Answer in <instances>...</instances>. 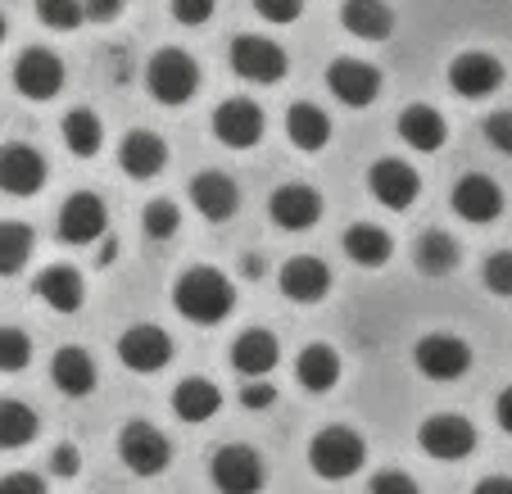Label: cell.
<instances>
[{"instance_id":"obj_1","label":"cell","mask_w":512,"mask_h":494,"mask_svg":"<svg viewBox=\"0 0 512 494\" xmlns=\"http://www.w3.org/2000/svg\"><path fill=\"white\" fill-rule=\"evenodd\" d=\"M173 304L195 327H218L236 309V286L218 268H191L173 281Z\"/></svg>"},{"instance_id":"obj_2","label":"cell","mask_w":512,"mask_h":494,"mask_svg":"<svg viewBox=\"0 0 512 494\" xmlns=\"http://www.w3.org/2000/svg\"><path fill=\"white\" fill-rule=\"evenodd\" d=\"M145 91L168 109L191 105L195 91H200V64H195L186 50L164 46L159 55H150V64H145Z\"/></svg>"},{"instance_id":"obj_3","label":"cell","mask_w":512,"mask_h":494,"mask_svg":"<svg viewBox=\"0 0 512 494\" xmlns=\"http://www.w3.org/2000/svg\"><path fill=\"white\" fill-rule=\"evenodd\" d=\"M363 458H368V445L349 427H322L309 440V467L322 481H349V476H358L363 472Z\"/></svg>"},{"instance_id":"obj_4","label":"cell","mask_w":512,"mask_h":494,"mask_svg":"<svg viewBox=\"0 0 512 494\" xmlns=\"http://www.w3.org/2000/svg\"><path fill=\"white\" fill-rule=\"evenodd\" d=\"M227 59H232L236 78L250 82V87H277L290 68L286 50H281L272 37H254V32H241V37L232 41V55Z\"/></svg>"},{"instance_id":"obj_5","label":"cell","mask_w":512,"mask_h":494,"mask_svg":"<svg viewBox=\"0 0 512 494\" xmlns=\"http://www.w3.org/2000/svg\"><path fill=\"white\" fill-rule=\"evenodd\" d=\"M413 368L426 381H458L472 372V345L463 336H454V331H431V336L417 340Z\"/></svg>"},{"instance_id":"obj_6","label":"cell","mask_w":512,"mask_h":494,"mask_svg":"<svg viewBox=\"0 0 512 494\" xmlns=\"http://www.w3.org/2000/svg\"><path fill=\"white\" fill-rule=\"evenodd\" d=\"M118 458L132 476H159L173 463V445L155 422H127L123 436H118Z\"/></svg>"},{"instance_id":"obj_7","label":"cell","mask_w":512,"mask_h":494,"mask_svg":"<svg viewBox=\"0 0 512 494\" xmlns=\"http://www.w3.org/2000/svg\"><path fill=\"white\" fill-rule=\"evenodd\" d=\"M118 363L127 372H141V377L164 372L173 363V336L164 327H155V322H136V327H127L118 336Z\"/></svg>"},{"instance_id":"obj_8","label":"cell","mask_w":512,"mask_h":494,"mask_svg":"<svg viewBox=\"0 0 512 494\" xmlns=\"http://www.w3.org/2000/svg\"><path fill=\"white\" fill-rule=\"evenodd\" d=\"M417 445L426 458H440V463H463L476 449V427L458 413H431L417 427Z\"/></svg>"},{"instance_id":"obj_9","label":"cell","mask_w":512,"mask_h":494,"mask_svg":"<svg viewBox=\"0 0 512 494\" xmlns=\"http://www.w3.org/2000/svg\"><path fill=\"white\" fill-rule=\"evenodd\" d=\"M209 476L218 485V494H259L268 472H263V458L250 445H223L209 458Z\"/></svg>"},{"instance_id":"obj_10","label":"cell","mask_w":512,"mask_h":494,"mask_svg":"<svg viewBox=\"0 0 512 494\" xmlns=\"http://www.w3.org/2000/svg\"><path fill=\"white\" fill-rule=\"evenodd\" d=\"M503 78L508 73H503L499 55H490V50H463L449 64V91L463 100H490L503 87Z\"/></svg>"},{"instance_id":"obj_11","label":"cell","mask_w":512,"mask_h":494,"mask_svg":"<svg viewBox=\"0 0 512 494\" xmlns=\"http://www.w3.org/2000/svg\"><path fill=\"white\" fill-rule=\"evenodd\" d=\"M503 204H508V195H503V186L494 182L490 173H463V177H458V186H454V214L463 218V223H472V227L499 223Z\"/></svg>"},{"instance_id":"obj_12","label":"cell","mask_w":512,"mask_h":494,"mask_svg":"<svg viewBox=\"0 0 512 494\" xmlns=\"http://www.w3.org/2000/svg\"><path fill=\"white\" fill-rule=\"evenodd\" d=\"M14 87L28 100H55L64 91V59L55 50L28 46L19 55V64H14Z\"/></svg>"},{"instance_id":"obj_13","label":"cell","mask_w":512,"mask_h":494,"mask_svg":"<svg viewBox=\"0 0 512 494\" xmlns=\"http://www.w3.org/2000/svg\"><path fill=\"white\" fill-rule=\"evenodd\" d=\"M368 191L377 204L404 214V209H413L417 195H422V177H417V168L404 164V159H377L368 173Z\"/></svg>"},{"instance_id":"obj_14","label":"cell","mask_w":512,"mask_h":494,"mask_svg":"<svg viewBox=\"0 0 512 494\" xmlns=\"http://www.w3.org/2000/svg\"><path fill=\"white\" fill-rule=\"evenodd\" d=\"M55 227H59V241H64V245H91V241H100V236H105L109 209H105V200H100V195L78 191V195H68V200H64Z\"/></svg>"},{"instance_id":"obj_15","label":"cell","mask_w":512,"mask_h":494,"mask_svg":"<svg viewBox=\"0 0 512 494\" xmlns=\"http://www.w3.org/2000/svg\"><path fill=\"white\" fill-rule=\"evenodd\" d=\"M46 155L23 141H10V146H0V191L23 200V195H37L46 186Z\"/></svg>"},{"instance_id":"obj_16","label":"cell","mask_w":512,"mask_h":494,"mask_svg":"<svg viewBox=\"0 0 512 494\" xmlns=\"http://www.w3.org/2000/svg\"><path fill=\"white\" fill-rule=\"evenodd\" d=\"M213 136L227 150H254L263 141V109L245 96L223 100V105L213 109Z\"/></svg>"},{"instance_id":"obj_17","label":"cell","mask_w":512,"mask_h":494,"mask_svg":"<svg viewBox=\"0 0 512 494\" xmlns=\"http://www.w3.org/2000/svg\"><path fill=\"white\" fill-rule=\"evenodd\" d=\"M268 214L281 232H313V227L322 223V195L304 182L277 186L268 200Z\"/></svg>"},{"instance_id":"obj_18","label":"cell","mask_w":512,"mask_h":494,"mask_svg":"<svg viewBox=\"0 0 512 494\" xmlns=\"http://www.w3.org/2000/svg\"><path fill=\"white\" fill-rule=\"evenodd\" d=\"M327 91L349 109H368L381 96V68L363 64V59H336L327 68Z\"/></svg>"},{"instance_id":"obj_19","label":"cell","mask_w":512,"mask_h":494,"mask_svg":"<svg viewBox=\"0 0 512 494\" xmlns=\"http://www.w3.org/2000/svg\"><path fill=\"white\" fill-rule=\"evenodd\" d=\"M281 295L295 304H318L331 295V268L313 254H295L281 263Z\"/></svg>"},{"instance_id":"obj_20","label":"cell","mask_w":512,"mask_h":494,"mask_svg":"<svg viewBox=\"0 0 512 494\" xmlns=\"http://www.w3.org/2000/svg\"><path fill=\"white\" fill-rule=\"evenodd\" d=\"M191 204H195V214L209 218V223H227L241 209V186L213 168V173H200L191 182Z\"/></svg>"},{"instance_id":"obj_21","label":"cell","mask_w":512,"mask_h":494,"mask_svg":"<svg viewBox=\"0 0 512 494\" xmlns=\"http://www.w3.org/2000/svg\"><path fill=\"white\" fill-rule=\"evenodd\" d=\"M118 164H123V173L132 177V182H150V177H159V173H164V164H168L164 136H155V132H127L123 146H118Z\"/></svg>"},{"instance_id":"obj_22","label":"cell","mask_w":512,"mask_h":494,"mask_svg":"<svg viewBox=\"0 0 512 494\" xmlns=\"http://www.w3.org/2000/svg\"><path fill=\"white\" fill-rule=\"evenodd\" d=\"M50 381H55V390L59 395H68V399H87L91 390H96V359H91L87 349H78V345H64L50 359Z\"/></svg>"},{"instance_id":"obj_23","label":"cell","mask_w":512,"mask_h":494,"mask_svg":"<svg viewBox=\"0 0 512 494\" xmlns=\"http://www.w3.org/2000/svg\"><path fill=\"white\" fill-rule=\"evenodd\" d=\"M281 363V345H277V336L272 331H241L236 336V345H232V368L241 372L245 381H263L272 368Z\"/></svg>"},{"instance_id":"obj_24","label":"cell","mask_w":512,"mask_h":494,"mask_svg":"<svg viewBox=\"0 0 512 494\" xmlns=\"http://www.w3.org/2000/svg\"><path fill=\"white\" fill-rule=\"evenodd\" d=\"M399 141L417 155H435V150L449 141V127H445V114L431 105H408L399 114Z\"/></svg>"},{"instance_id":"obj_25","label":"cell","mask_w":512,"mask_h":494,"mask_svg":"<svg viewBox=\"0 0 512 494\" xmlns=\"http://www.w3.org/2000/svg\"><path fill=\"white\" fill-rule=\"evenodd\" d=\"M37 300L55 313H78L82 300H87V281H82L78 268H68V263H55L37 277Z\"/></svg>"},{"instance_id":"obj_26","label":"cell","mask_w":512,"mask_h":494,"mask_svg":"<svg viewBox=\"0 0 512 494\" xmlns=\"http://www.w3.org/2000/svg\"><path fill=\"white\" fill-rule=\"evenodd\" d=\"M345 32L358 41H390L395 37V10L386 0H345L340 5Z\"/></svg>"},{"instance_id":"obj_27","label":"cell","mask_w":512,"mask_h":494,"mask_svg":"<svg viewBox=\"0 0 512 494\" xmlns=\"http://www.w3.org/2000/svg\"><path fill=\"white\" fill-rule=\"evenodd\" d=\"M340 372H345V363H340V354L331 345H309V349H300V359H295V381H300L309 395L336 390Z\"/></svg>"},{"instance_id":"obj_28","label":"cell","mask_w":512,"mask_h":494,"mask_svg":"<svg viewBox=\"0 0 512 494\" xmlns=\"http://www.w3.org/2000/svg\"><path fill=\"white\" fill-rule=\"evenodd\" d=\"M286 141L295 150H304V155H318L322 146L331 141V118H327V109H318V105H290L286 109Z\"/></svg>"},{"instance_id":"obj_29","label":"cell","mask_w":512,"mask_h":494,"mask_svg":"<svg viewBox=\"0 0 512 494\" xmlns=\"http://www.w3.org/2000/svg\"><path fill=\"white\" fill-rule=\"evenodd\" d=\"M218 408H223V390L213 386V381H204V377L177 381V390H173V413L182 417V422L200 427V422H209V417L218 413Z\"/></svg>"},{"instance_id":"obj_30","label":"cell","mask_w":512,"mask_h":494,"mask_svg":"<svg viewBox=\"0 0 512 494\" xmlns=\"http://www.w3.org/2000/svg\"><path fill=\"white\" fill-rule=\"evenodd\" d=\"M345 254L358 263V268H386L390 254H395V241H390L386 227L354 223V227L345 232Z\"/></svg>"},{"instance_id":"obj_31","label":"cell","mask_w":512,"mask_h":494,"mask_svg":"<svg viewBox=\"0 0 512 494\" xmlns=\"http://www.w3.org/2000/svg\"><path fill=\"white\" fill-rule=\"evenodd\" d=\"M413 263L426 277H449L463 263V250H458V241L449 232H422L413 245Z\"/></svg>"},{"instance_id":"obj_32","label":"cell","mask_w":512,"mask_h":494,"mask_svg":"<svg viewBox=\"0 0 512 494\" xmlns=\"http://www.w3.org/2000/svg\"><path fill=\"white\" fill-rule=\"evenodd\" d=\"M64 146L78 159L100 155V146H105V123H100L96 109H68L64 114Z\"/></svg>"},{"instance_id":"obj_33","label":"cell","mask_w":512,"mask_h":494,"mask_svg":"<svg viewBox=\"0 0 512 494\" xmlns=\"http://www.w3.org/2000/svg\"><path fill=\"white\" fill-rule=\"evenodd\" d=\"M37 431L41 422L23 399H0V449H28Z\"/></svg>"},{"instance_id":"obj_34","label":"cell","mask_w":512,"mask_h":494,"mask_svg":"<svg viewBox=\"0 0 512 494\" xmlns=\"http://www.w3.org/2000/svg\"><path fill=\"white\" fill-rule=\"evenodd\" d=\"M32 227L28 223H0V277H19L32 259Z\"/></svg>"},{"instance_id":"obj_35","label":"cell","mask_w":512,"mask_h":494,"mask_svg":"<svg viewBox=\"0 0 512 494\" xmlns=\"http://www.w3.org/2000/svg\"><path fill=\"white\" fill-rule=\"evenodd\" d=\"M177 227H182V209H177L173 200H150L141 214V232L150 236V241H168V236H177Z\"/></svg>"},{"instance_id":"obj_36","label":"cell","mask_w":512,"mask_h":494,"mask_svg":"<svg viewBox=\"0 0 512 494\" xmlns=\"http://www.w3.org/2000/svg\"><path fill=\"white\" fill-rule=\"evenodd\" d=\"M37 19L50 32H73L87 23V10H82V0H37Z\"/></svg>"},{"instance_id":"obj_37","label":"cell","mask_w":512,"mask_h":494,"mask_svg":"<svg viewBox=\"0 0 512 494\" xmlns=\"http://www.w3.org/2000/svg\"><path fill=\"white\" fill-rule=\"evenodd\" d=\"M32 363V340L19 327H0V372H23Z\"/></svg>"},{"instance_id":"obj_38","label":"cell","mask_w":512,"mask_h":494,"mask_svg":"<svg viewBox=\"0 0 512 494\" xmlns=\"http://www.w3.org/2000/svg\"><path fill=\"white\" fill-rule=\"evenodd\" d=\"M481 281H485V291L499 295V300H512V250H499L485 259L481 268Z\"/></svg>"},{"instance_id":"obj_39","label":"cell","mask_w":512,"mask_h":494,"mask_svg":"<svg viewBox=\"0 0 512 494\" xmlns=\"http://www.w3.org/2000/svg\"><path fill=\"white\" fill-rule=\"evenodd\" d=\"M485 141H490V150H499L503 159H512V109H499V114L485 118Z\"/></svg>"},{"instance_id":"obj_40","label":"cell","mask_w":512,"mask_h":494,"mask_svg":"<svg viewBox=\"0 0 512 494\" xmlns=\"http://www.w3.org/2000/svg\"><path fill=\"white\" fill-rule=\"evenodd\" d=\"M254 10H259V19L286 28V23H295L304 14V0H254Z\"/></svg>"},{"instance_id":"obj_41","label":"cell","mask_w":512,"mask_h":494,"mask_svg":"<svg viewBox=\"0 0 512 494\" xmlns=\"http://www.w3.org/2000/svg\"><path fill=\"white\" fill-rule=\"evenodd\" d=\"M368 494H417V481L408 472H399V467H386V472H377L368 481Z\"/></svg>"},{"instance_id":"obj_42","label":"cell","mask_w":512,"mask_h":494,"mask_svg":"<svg viewBox=\"0 0 512 494\" xmlns=\"http://www.w3.org/2000/svg\"><path fill=\"white\" fill-rule=\"evenodd\" d=\"M173 19L186 28H200L213 19V0H173Z\"/></svg>"},{"instance_id":"obj_43","label":"cell","mask_w":512,"mask_h":494,"mask_svg":"<svg viewBox=\"0 0 512 494\" xmlns=\"http://www.w3.org/2000/svg\"><path fill=\"white\" fill-rule=\"evenodd\" d=\"M277 404V386H268V381H245L241 390V408H250V413H263V408Z\"/></svg>"},{"instance_id":"obj_44","label":"cell","mask_w":512,"mask_h":494,"mask_svg":"<svg viewBox=\"0 0 512 494\" xmlns=\"http://www.w3.org/2000/svg\"><path fill=\"white\" fill-rule=\"evenodd\" d=\"M0 494H46V481L37 472H10L0 476Z\"/></svg>"},{"instance_id":"obj_45","label":"cell","mask_w":512,"mask_h":494,"mask_svg":"<svg viewBox=\"0 0 512 494\" xmlns=\"http://www.w3.org/2000/svg\"><path fill=\"white\" fill-rule=\"evenodd\" d=\"M50 472L64 476V481H68V476H78V472H82V454H78V445H59L55 454H50Z\"/></svg>"},{"instance_id":"obj_46","label":"cell","mask_w":512,"mask_h":494,"mask_svg":"<svg viewBox=\"0 0 512 494\" xmlns=\"http://www.w3.org/2000/svg\"><path fill=\"white\" fill-rule=\"evenodd\" d=\"M127 0H82V10H87L91 23H114L118 14H123Z\"/></svg>"},{"instance_id":"obj_47","label":"cell","mask_w":512,"mask_h":494,"mask_svg":"<svg viewBox=\"0 0 512 494\" xmlns=\"http://www.w3.org/2000/svg\"><path fill=\"white\" fill-rule=\"evenodd\" d=\"M494 417H499V431H508V436H512V386L494 399Z\"/></svg>"},{"instance_id":"obj_48","label":"cell","mask_w":512,"mask_h":494,"mask_svg":"<svg viewBox=\"0 0 512 494\" xmlns=\"http://www.w3.org/2000/svg\"><path fill=\"white\" fill-rule=\"evenodd\" d=\"M472 494H512V476H485Z\"/></svg>"},{"instance_id":"obj_49","label":"cell","mask_w":512,"mask_h":494,"mask_svg":"<svg viewBox=\"0 0 512 494\" xmlns=\"http://www.w3.org/2000/svg\"><path fill=\"white\" fill-rule=\"evenodd\" d=\"M245 277L259 281V277H263V259H245Z\"/></svg>"},{"instance_id":"obj_50","label":"cell","mask_w":512,"mask_h":494,"mask_svg":"<svg viewBox=\"0 0 512 494\" xmlns=\"http://www.w3.org/2000/svg\"><path fill=\"white\" fill-rule=\"evenodd\" d=\"M114 254H118V245H114V241L100 245V263H114Z\"/></svg>"},{"instance_id":"obj_51","label":"cell","mask_w":512,"mask_h":494,"mask_svg":"<svg viewBox=\"0 0 512 494\" xmlns=\"http://www.w3.org/2000/svg\"><path fill=\"white\" fill-rule=\"evenodd\" d=\"M5 37H10V23H5V14H0V46H5Z\"/></svg>"}]
</instances>
